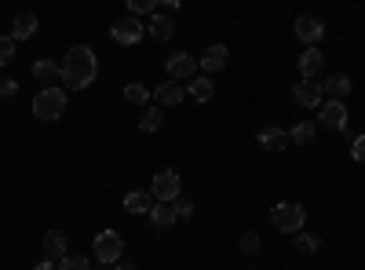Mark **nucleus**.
<instances>
[{
    "label": "nucleus",
    "mask_w": 365,
    "mask_h": 270,
    "mask_svg": "<svg viewBox=\"0 0 365 270\" xmlns=\"http://www.w3.org/2000/svg\"><path fill=\"white\" fill-rule=\"evenodd\" d=\"M161 125H165V113H161V106H146V110H143V117H139V132L154 135V132H161Z\"/></svg>",
    "instance_id": "obj_24"
},
{
    "label": "nucleus",
    "mask_w": 365,
    "mask_h": 270,
    "mask_svg": "<svg viewBox=\"0 0 365 270\" xmlns=\"http://www.w3.org/2000/svg\"><path fill=\"white\" fill-rule=\"evenodd\" d=\"M318 128H329V132H347V106L329 99L318 106Z\"/></svg>",
    "instance_id": "obj_8"
},
{
    "label": "nucleus",
    "mask_w": 365,
    "mask_h": 270,
    "mask_svg": "<svg viewBox=\"0 0 365 270\" xmlns=\"http://www.w3.org/2000/svg\"><path fill=\"white\" fill-rule=\"evenodd\" d=\"M322 70H325V55H322V48H307V51L299 55V77H303V81H314Z\"/></svg>",
    "instance_id": "obj_12"
},
{
    "label": "nucleus",
    "mask_w": 365,
    "mask_h": 270,
    "mask_svg": "<svg viewBox=\"0 0 365 270\" xmlns=\"http://www.w3.org/2000/svg\"><path fill=\"white\" fill-rule=\"evenodd\" d=\"M15 92H19V84L11 77H0V99H15Z\"/></svg>",
    "instance_id": "obj_32"
},
{
    "label": "nucleus",
    "mask_w": 365,
    "mask_h": 270,
    "mask_svg": "<svg viewBox=\"0 0 365 270\" xmlns=\"http://www.w3.org/2000/svg\"><path fill=\"white\" fill-rule=\"evenodd\" d=\"M154 204H158V201L150 197V190H132V194L125 197V208H128L132 216H150V208H154Z\"/></svg>",
    "instance_id": "obj_21"
},
{
    "label": "nucleus",
    "mask_w": 365,
    "mask_h": 270,
    "mask_svg": "<svg viewBox=\"0 0 365 270\" xmlns=\"http://www.w3.org/2000/svg\"><path fill=\"white\" fill-rule=\"evenodd\" d=\"M314 135H318V125L314 121H299V125L289 128V142H296V146H311Z\"/></svg>",
    "instance_id": "obj_23"
},
{
    "label": "nucleus",
    "mask_w": 365,
    "mask_h": 270,
    "mask_svg": "<svg viewBox=\"0 0 365 270\" xmlns=\"http://www.w3.org/2000/svg\"><path fill=\"white\" fill-rule=\"evenodd\" d=\"M197 70H201V66H197V58H194L190 51H175V55L165 58V73H168V81H179V84H182V81H194Z\"/></svg>",
    "instance_id": "obj_7"
},
{
    "label": "nucleus",
    "mask_w": 365,
    "mask_h": 270,
    "mask_svg": "<svg viewBox=\"0 0 365 270\" xmlns=\"http://www.w3.org/2000/svg\"><path fill=\"white\" fill-rule=\"evenodd\" d=\"M110 37H113L117 44L132 48V44H139V41L146 37V22H139V19H132V15H120V19H113V26H110Z\"/></svg>",
    "instance_id": "obj_6"
},
{
    "label": "nucleus",
    "mask_w": 365,
    "mask_h": 270,
    "mask_svg": "<svg viewBox=\"0 0 365 270\" xmlns=\"http://www.w3.org/2000/svg\"><path fill=\"white\" fill-rule=\"evenodd\" d=\"M110 270H135V263H113Z\"/></svg>",
    "instance_id": "obj_35"
},
{
    "label": "nucleus",
    "mask_w": 365,
    "mask_h": 270,
    "mask_svg": "<svg viewBox=\"0 0 365 270\" xmlns=\"http://www.w3.org/2000/svg\"><path fill=\"white\" fill-rule=\"evenodd\" d=\"M34 270H58V263H51V259H41Z\"/></svg>",
    "instance_id": "obj_34"
},
{
    "label": "nucleus",
    "mask_w": 365,
    "mask_h": 270,
    "mask_svg": "<svg viewBox=\"0 0 365 270\" xmlns=\"http://www.w3.org/2000/svg\"><path fill=\"white\" fill-rule=\"evenodd\" d=\"M172 33H175L172 15H165V11L158 8V15H150V22H146V37H154V41H172Z\"/></svg>",
    "instance_id": "obj_13"
},
{
    "label": "nucleus",
    "mask_w": 365,
    "mask_h": 270,
    "mask_svg": "<svg viewBox=\"0 0 365 270\" xmlns=\"http://www.w3.org/2000/svg\"><path fill=\"white\" fill-rule=\"evenodd\" d=\"M179 190H182V179H179V172H175V168H161V172L154 175V187H150V197H154L158 204H172V201H179Z\"/></svg>",
    "instance_id": "obj_4"
},
{
    "label": "nucleus",
    "mask_w": 365,
    "mask_h": 270,
    "mask_svg": "<svg viewBox=\"0 0 365 270\" xmlns=\"http://www.w3.org/2000/svg\"><path fill=\"white\" fill-rule=\"evenodd\" d=\"M227 63H230V48H227V44H208V48H205V55L197 58V66L205 70V77L220 73Z\"/></svg>",
    "instance_id": "obj_10"
},
{
    "label": "nucleus",
    "mask_w": 365,
    "mask_h": 270,
    "mask_svg": "<svg viewBox=\"0 0 365 270\" xmlns=\"http://www.w3.org/2000/svg\"><path fill=\"white\" fill-rule=\"evenodd\" d=\"M96 259L99 263H106V266H113V263H120V256H125V237H120L117 230H103V234H96Z\"/></svg>",
    "instance_id": "obj_5"
},
{
    "label": "nucleus",
    "mask_w": 365,
    "mask_h": 270,
    "mask_svg": "<svg viewBox=\"0 0 365 270\" xmlns=\"http://www.w3.org/2000/svg\"><path fill=\"white\" fill-rule=\"evenodd\" d=\"M125 103H132V106H146V103H150V88L139 84V81L125 84Z\"/></svg>",
    "instance_id": "obj_25"
},
{
    "label": "nucleus",
    "mask_w": 365,
    "mask_h": 270,
    "mask_svg": "<svg viewBox=\"0 0 365 270\" xmlns=\"http://www.w3.org/2000/svg\"><path fill=\"white\" fill-rule=\"evenodd\" d=\"M296 249H299V252H307V256H314V252L322 249V237H318V234H303V230H299V234H296Z\"/></svg>",
    "instance_id": "obj_26"
},
{
    "label": "nucleus",
    "mask_w": 365,
    "mask_h": 270,
    "mask_svg": "<svg viewBox=\"0 0 365 270\" xmlns=\"http://www.w3.org/2000/svg\"><path fill=\"white\" fill-rule=\"evenodd\" d=\"M259 146H263V150H270V154H282V150L289 146V132H285V128H278V125H270V128H263V132H259Z\"/></svg>",
    "instance_id": "obj_18"
},
{
    "label": "nucleus",
    "mask_w": 365,
    "mask_h": 270,
    "mask_svg": "<svg viewBox=\"0 0 365 270\" xmlns=\"http://www.w3.org/2000/svg\"><path fill=\"white\" fill-rule=\"evenodd\" d=\"M187 95L190 99H197V103H208L212 95H216V88H212V77H194V81H187Z\"/></svg>",
    "instance_id": "obj_22"
},
{
    "label": "nucleus",
    "mask_w": 365,
    "mask_h": 270,
    "mask_svg": "<svg viewBox=\"0 0 365 270\" xmlns=\"http://www.w3.org/2000/svg\"><path fill=\"white\" fill-rule=\"evenodd\" d=\"M303 223H307V208L296 204V201H278L270 208V227L282 230V234H299Z\"/></svg>",
    "instance_id": "obj_2"
},
{
    "label": "nucleus",
    "mask_w": 365,
    "mask_h": 270,
    "mask_svg": "<svg viewBox=\"0 0 365 270\" xmlns=\"http://www.w3.org/2000/svg\"><path fill=\"white\" fill-rule=\"evenodd\" d=\"M146 219H150V227H154V230H172V227L179 223V216H175L172 204H154Z\"/></svg>",
    "instance_id": "obj_20"
},
{
    "label": "nucleus",
    "mask_w": 365,
    "mask_h": 270,
    "mask_svg": "<svg viewBox=\"0 0 365 270\" xmlns=\"http://www.w3.org/2000/svg\"><path fill=\"white\" fill-rule=\"evenodd\" d=\"M29 70H34V77H37L44 88H55V81H63V66H55L51 58H37Z\"/></svg>",
    "instance_id": "obj_19"
},
{
    "label": "nucleus",
    "mask_w": 365,
    "mask_h": 270,
    "mask_svg": "<svg viewBox=\"0 0 365 270\" xmlns=\"http://www.w3.org/2000/svg\"><path fill=\"white\" fill-rule=\"evenodd\" d=\"M292 99H296L303 110H318V106L325 103V92H322L318 81H299V84L292 88Z\"/></svg>",
    "instance_id": "obj_11"
},
{
    "label": "nucleus",
    "mask_w": 365,
    "mask_h": 270,
    "mask_svg": "<svg viewBox=\"0 0 365 270\" xmlns=\"http://www.w3.org/2000/svg\"><path fill=\"white\" fill-rule=\"evenodd\" d=\"M99 77V58L88 44H73L66 51V63H63V84L66 88H91Z\"/></svg>",
    "instance_id": "obj_1"
},
{
    "label": "nucleus",
    "mask_w": 365,
    "mask_h": 270,
    "mask_svg": "<svg viewBox=\"0 0 365 270\" xmlns=\"http://www.w3.org/2000/svg\"><path fill=\"white\" fill-rule=\"evenodd\" d=\"M66 113V92L63 88H41L37 99H34V117L41 121H58Z\"/></svg>",
    "instance_id": "obj_3"
},
{
    "label": "nucleus",
    "mask_w": 365,
    "mask_h": 270,
    "mask_svg": "<svg viewBox=\"0 0 365 270\" xmlns=\"http://www.w3.org/2000/svg\"><path fill=\"white\" fill-rule=\"evenodd\" d=\"M128 11H132V19H139V15H158V0H128Z\"/></svg>",
    "instance_id": "obj_27"
},
{
    "label": "nucleus",
    "mask_w": 365,
    "mask_h": 270,
    "mask_svg": "<svg viewBox=\"0 0 365 270\" xmlns=\"http://www.w3.org/2000/svg\"><path fill=\"white\" fill-rule=\"evenodd\" d=\"M296 37L307 44V48H318L325 41V22L318 15H299L296 19Z\"/></svg>",
    "instance_id": "obj_9"
},
{
    "label": "nucleus",
    "mask_w": 365,
    "mask_h": 270,
    "mask_svg": "<svg viewBox=\"0 0 365 270\" xmlns=\"http://www.w3.org/2000/svg\"><path fill=\"white\" fill-rule=\"evenodd\" d=\"M58 270H91V263H88V256H66L58 263Z\"/></svg>",
    "instance_id": "obj_29"
},
{
    "label": "nucleus",
    "mask_w": 365,
    "mask_h": 270,
    "mask_svg": "<svg viewBox=\"0 0 365 270\" xmlns=\"http://www.w3.org/2000/svg\"><path fill=\"white\" fill-rule=\"evenodd\" d=\"M11 58H15V41L4 33V37H0V66H8Z\"/></svg>",
    "instance_id": "obj_30"
},
{
    "label": "nucleus",
    "mask_w": 365,
    "mask_h": 270,
    "mask_svg": "<svg viewBox=\"0 0 365 270\" xmlns=\"http://www.w3.org/2000/svg\"><path fill=\"white\" fill-rule=\"evenodd\" d=\"M172 208H175L179 219H194V204L190 201H172Z\"/></svg>",
    "instance_id": "obj_33"
},
{
    "label": "nucleus",
    "mask_w": 365,
    "mask_h": 270,
    "mask_svg": "<svg viewBox=\"0 0 365 270\" xmlns=\"http://www.w3.org/2000/svg\"><path fill=\"white\" fill-rule=\"evenodd\" d=\"M182 95H187V88H182L179 81H165V84H158V88H154L158 106H179V103H182Z\"/></svg>",
    "instance_id": "obj_17"
},
{
    "label": "nucleus",
    "mask_w": 365,
    "mask_h": 270,
    "mask_svg": "<svg viewBox=\"0 0 365 270\" xmlns=\"http://www.w3.org/2000/svg\"><path fill=\"white\" fill-rule=\"evenodd\" d=\"M70 252H66V234L63 230H48L44 234V259H51V263H63Z\"/></svg>",
    "instance_id": "obj_14"
},
{
    "label": "nucleus",
    "mask_w": 365,
    "mask_h": 270,
    "mask_svg": "<svg viewBox=\"0 0 365 270\" xmlns=\"http://www.w3.org/2000/svg\"><path fill=\"white\" fill-rule=\"evenodd\" d=\"M241 256H259V234H241Z\"/></svg>",
    "instance_id": "obj_28"
},
{
    "label": "nucleus",
    "mask_w": 365,
    "mask_h": 270,
    "mask_svg": "<svg viewBox=\"0 0 365 270\" xmlns=\"http://www.w3.org/2000/svg\"><path fill=\"white\" fill-rule=\"evenodd\" d=\"M37 29H41L37 15H34V11H22V15H19V19L11 22V33H8V37H11L15 44H19V41H29V37L37 33Z\"/></svg>",
    "instance_id": "obj_15"
},
{
    "label": "nucleus",
    "mask_w": 365,
    "mask_h": 270,
    "mask_svg": "<svg viewBox=\"0 0 365 270\" xmlns=\"http://www.w3.org/2000/svg\"><path fill=\"white\" fill-rule=\"evenodd\" d=\"M322 92L329 95V99H336V103H344L351 92H354V84H351V77L347 73H332L325 84H322Z\"/></svg>",
    "instance_id": "obj_16"
},
{
    "label": "nucleus",
    "mask_w": 365,
    "mask_h": 270,
    "mask_svg": "<svg viewBox=\"0 0 365 270\" xmlns=\"http://www.w3.org/2000/svg\"><path fill=\"white\" fill-rule=\"evenodd\" d=\"M351 157H354L358 165H365V135H354V139H351Z\"/></svg>",
    "instance_id": "obj_31"
}]
</instances>
